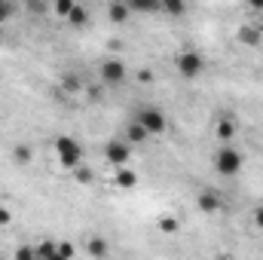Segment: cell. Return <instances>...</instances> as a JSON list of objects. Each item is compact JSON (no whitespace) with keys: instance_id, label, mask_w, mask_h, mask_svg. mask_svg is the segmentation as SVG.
Masks as SVG:
<instances>
[{"instance_id":"6da1fadb","label":"cell","mask_w":263,"mask_h":260,"mask_svg":"<svg viewBox=\"0 0 263 260\" xmlns=\"http://www.w3.org/2000/svg\"><path fill=\"white\" fill-rule=\"evenodd\" d=\"M242 165H245V156L233 144H220L217 147V153H214V172L220 178H236L242 172Z\"/></svg>"},{"instance_id":"7a4b0ae2","label":"cell","mask_w":263,"mask_h":260,"mask_svg":"<svg viewBox=\"0 0 263 260\" xmlns=\"http://www.w3.org/2000/svg\"><path fill=\"white\" fill-rule=\"evenodd\" d=\"M205 67H208V59H205L199 49H181V52L175 55V70H178L184 80H196V77H202Z\"/></svg>"},{"instance_id":"3957f363","label":"cell","mask_w":263,"mask_h":260,"mask_svg":"<svg viewBox=\"0 0 263 260\" xmlns=\"http://www.w3.org/2000/svg\"><path fill=\"white\" fill-rule=\"evenodd\" d=\"M55 156H59V165L73 172L80 162H83V147L70 138V135H59L55 138Z\"/></svg>"},{"instance_id":"277c9868","label":"cell","mask_w":263,"mask_h":260,"mask_svg":"<svg viewBox=\"0 0 263 260\" xmlns=\"http://www.w3.org/2000/svg\"><path fill=\"white\" fill-rule=\"evenodd\" d=\"M135 117L144 123V129L150 132V138H162V135L168 132V117H165V110L156 107V104H144Z\"/></svg>"},{"instance_id":"5b68a950","label":"cell","mask_w":263,"mask_h":260,"mask_svg":"<svg viewBox=\"0 0 263 260\" xmlns=\"http://www.w3.org/2000/svg\"><path fill=\"white\" fill-rule=\"evenodd\" d=\"M98 73H101V83L104 86H123L126 77H129V67H126L123 59H104L101 67H98Z\"/></svg>"},{"instance_id":"8992f818","label":"cell","mask_w":263,"mask_h":260,"mask_svg":"<svg viewBox=\"0 0 263 260\" xmlns=\"http://www.w3.org/2000/svg\"><path fill=\"white\" fill-rule=\"evenodd\" d=\"M104 159L110 162V165H129L132 162V144L126 138H110L107 144H104Z\"/></svg>"},{"instance_id":"52a82bcc","label":"cell","mask_w":263,"mask_h":260,"mask_svg":"<svg viewBox=\"0 0 263 260\" xmlns=\"http://www.w3.org/2000/svg\"><path fill=\"white\" fill-rule=\"evenodd\" d=\"M236 135H239V123H236V117L220 114V117H217V123H214V138H217L220 144H233V141H236Z\"/></svg>"},{"instance_id":"ba28073f","label":"cell","mask_w":263,"mask_h":260,"mask_svg":"<svg viewBox=\"0 0 263 260\" xmlns=\"http://www.w3.org/2000/svg\"><path fill=\"white\" fill-rule=\"evenodd\" d=\"M9 162L18 165V169H28V165L34 162V147H31V144H15V147L9 150Z\"/></svg>"},{"instance_id":"9c48e42d","label":"cell","mask_w":263,"mask_h":260,"mask_svg":"<svg viewBox=\"0 0 263 260\" xmlns=\"http://www.w3.org/2000/svg\"><path fill=\"white\" fill-rule=\"evenodd\" d=\"M123 138H126L132 147H135V144H144V141H150V132L144 129V123H141V120L135 117L129 126H126V135H123Z\"/></svg>"},{"instance_id":"30bf717a","label":"cell","mask_w":263,"mask_h":260,"mask_svg":"<svg viewBox=\"0 0 263 260\" xmlns=\"http://www.w3.org/2000/svg\"><path fill=\"white\" fill-rule=\"evenodd\" d=\"M236 40H239V43H245V46H260L263 31H260V28H254V25H242V28L236 31Z\"/></svg>"},{"instance_id":"8fae6325","label":"cell","mask_w":263,"mask_h":260,"mask_svg":"<svg viewBox=\"0 0 263 260\" xmlns=\"http://www.w3.org/2000/svg\"><path fill=\"white\" fill-rule=\"evenodd\" d=\"M107 15H110V22L114 25H126L132 18V9H129V3L126 0H114L110 6H107Z\"/></svg>"},{"instance_id":"7c38bea8","label":"cell","mask_w":263,"mask_h":260,"mask_svg":"<svg viewBox=\"0 0 263 260\" xmlns=\"http://www.w3.org/2000/svg\"><path fill=\"white\" fill-rule=\"evenodd\" d=\"M126 3H129L132 15H153L162 6V0H126Z\"/></svg>"},{"instance_id":"4fadbf2b","label":"cell","mask_w":263,"mask_h":260,"mask_svg":"<svg viewBox=\"0 0 263 260\" xmlns=\"http://www.w3.org/2000/svg\"><path fill=\"white\" fill-rule=\"evenodd\" d=\"M86 254H89V257H107V254H110L107 239H101V236H89V242H86Z\"/></svg>"},{"instance_id":"5bb4252c","label":"cell","mask_w":263,"mask_h":260,"mask_svg":"<svg viewBox=\"0 0 263 260\" xmlns=\"http://www.w3.org/2000/svg\"><path fill=\"white\" fill-rule=\"evenodd\" d=\"M159 12L168 18H181V15H187V0H162Z\"/></svg>"},{"instance_id":"9a60e30c","label":"cell","mask_w":263,"mask_h":260,"mask_svg":"<svg viewBox=\"0 0 263 260\" xmlns=\"http://www.w3.org/2000/svg\"><path fill=\"white\" fill-rule=\"evenodd\" d=\"M114 181H117V187H120V190H132V187H138V175L132 172L129 165H120Z\"/></svg>"},{"instance_id":"2e32d148","label":"cell","mask_w":263,"mask_h":260,"mask_svg":"<svg viewBox=\"0 0 263 260\" xmlns=\"http://www.w3.org/2000/svg\"><path fill=\"white\" fill-rule=\"evenodd\" d=\"M199 208L205 211V214H217L220 211V196L217 193H211V190H205V193H199Z\"/></svg>"},{"instance_id":"e0dca14e","label":"cell","mask_w":263,"mask_h":260,"mask_svg":"<svg viewBox=\"0 0 263 260\" xmlns=\"http://www.w3.org/2000/svg\"><path fill=\"white\" fill-rule=\"evenodd\" d=\"M67 22H70L73 28H83V25H89V9L77 3V6L70 9V15H67Z\"/></svg>"},{"instance_id":"ac0fdd59","label":"cell","mask_w":263,"mask_h":260,"mask_svg":"<svg viewBox=\"0 0 263 260\" xmlns=\"http://www.w3.org/2000/svg\"><path fill=\"white\" fill-rule=\"evenodd\" d=\"M159 233H165V236H172V233H178L181 230V220L178 217H159Z\"/></svg>"},{"instance_id":"d6986e66","label":"cell","mask_w":263,"mask_h":260,"mask_svg":"<svg viewBox=\"0 0 263 260\" xmlns=\"http://www.w3.org/2000/svg\"><path fill=\"white\" fill-rule=\"evenodd\" d=\"M73 178H77L80 184H92V181H95V172H92V169H86V165L80 162V165L73 169Z\"/></svg>"},{"instance_id":"ffe728a7","label":"cell","mask_w":263,"mask_h":260,"mask_svg":"<svg viewBox=\"0 0 263 260\" xmlns=\"http://www.w3.org/2000/svg\"><path fill=\"white\" fill-rule=\"evenodd\" d=\"M77 6V0H55L52 3V9H55V15H62V18H67L70 15V9Z\"/></svg>"},{"instance_id":"44dd1931","label":"cell","mask_w":263,"mask_h":260,"mask_svg":"<svg viewBox=\"0 0 263 260\" xmlns=\"http://www.w3.org/2000/svg\"><path fill=\"white\" fill-rule=\"evenodd\" d=\"M62 89H65V92H70V95H73V92H80L83 86H80V80H77L73 73H67V77H62Z\"/></svg>"},{"instance_id":"7402d4cb","label":"cell","mask_w":263,"mask_h":260,"mask_svg":"<svg viewBox=\"0 0 263 260\" xmlns=\"http://www.w3.org/2000/svg\"><path fill=\"white\" fill-rule=\"evenodd\" d=\"M9 220H12V211L0 202V227H9Z\"/></svg>"},{"instance_id":"603a6c76","label":"cell","mask_w":263,"mask_h":260,"mask_svg":"<svg viewBox=\"0 0 263 260\" xmlns=\"http://www.w3.org/2000/svg\"><path fill=\"white\" fill-rule=\"evenodd\" d=\"M254 227H257V230H263V205H257V208H254Z\"/></svg>"},{"instance_id":"cb8c5ba5","label":"cell","mask_w":263,"mask_h":260,"mask_svg":"<svg viewBox=\"0 0 263 260\" xmlns=\"http://www.w3.org/2000/svg\"><path fill=\"white\" fill-rule=\"evenodd\" d=\"M55 257H73V248L70 245H59V254Z\"/></svg>"},{"instance_id":"d4e9b609","label":"cell","mask_w":263,"mask_h":260,"mask_svg":"<svg viewBox=\"0 0 263 260\" xmlns=\"http://www.w3.org/2000/svg\"><path fill=\"white\" fill-rule=\"evenodd\" d=\"M248 6H251L254 12H263V0H248Z\"/></svg>"},{"instance_id":"484cf974","label":"cell","mask_w":263,"mask_h":260,"mask_svg":"<svg viewBox=\"0 0 263 260\" xmlns=\"http://www.w3.org/2000/svg\"><path fill=\"white\" fill-rule=\"evenodd\" d=\"M6 15H9V6H6V0H0V22H3Z\"/></svg>"}]
</instances>
